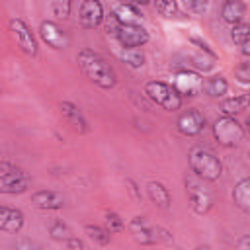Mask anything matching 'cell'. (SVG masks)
<instances>
[{"label":"cell","mask_w":250,"mask_h":250,"mask_svg":"<svg viewBox=\"0 0 250 250\" xmlns=\"http://www.w3.org/2000/svg\"><path fill=\"white\" fill-rule=\"evenodd\" d=\"M21 227H23V213L20 209L2 205L0 207V230L8 234H16L21 230Z\"/></svg>","instance_id":"16"},{"label":"cell","mask_w":250,"mask_h":250,"mask_svg":"<svg viewBox=\"0 0 250 250\" xmlns=\"http://www.w3.org/2000/svg\"><path fill=\"white\" fill-rule=\"evenodd\" d=\"M121 4H131V6H143V4H146L148 0H119Z\"/></svg>","instance_id":"34"},{"label":"cell","mask_w":250,"mask_h":250,"mask_svg":"<svg viewBox=\"0 0 250 250\" xmlns=\"http://www.w3.org/2000/svg\"><path fill=\"white\" fill-rule=\"evenodd\" d=\"M154 8L164 18H178L180 16V8H178L176 0H154Z\"/></svg>","instance_id":"26"},{"label":"cell","mask_w":250,"mask_h":250,"mask_svg":"<svg viewBox=\"0 0 250 250\" xmlns=\"http://www.w3.org/2000/svg\"><path fill=\"white\" fill-rule=\"evenodd\" d=\"M123 227H125V223H123V219H121L117 213H113V211L105 213V229H107L111 234L123 230Z\"/></svg>","instance_id":"30"},{"label":"cell","mask_w":250,"mask_h":250,"mask_svg":"<svg viewBox=\"0 0 250 250\" xmlns=\"http://www.w3.org/2000/svg\"><path fill=\"white\" fill-rule=\"evenodd\" d=\"M180 96H195L203 90V78L188 68H182L174 74V84H172Z\"/></svg>","instance_id":"8"},{"label":"cell","mask_w":250,"mask_h":250,"mask_svg":"<svg viewBox=\"0 0 250 250\" xmlns=\"http://www.w3.org/2000/svg\"><path fill=\"white\" fill-rule=\"evenodd\" d=\"M59 109H61L62 119L66 121V125H70L72 131H76L80 135L88 131V121H86L84 113L80 111V107L76 104H72V102H61Z\"/></svg>","instance_id":"14"},{"label":"cell","mask_w":250,"mask_h":250,"mask_svg":"<svg viewBox=\"0 0 250 250\" xmlns=\"http://www.w3.org/2000/svg\"><path fill=\"white\" fill-rule=\"evenodd\" d=\"M246 16V4L242 0H227L221 8V18L223 21L234 25V23H240Z\"/></svg>","instance_id":"18"},{"label":"cell","mask_w":250,"mask_h":250,"mask_svg":"<svg viewBox=\"0 0 250 250\" xmlns=\"http://www.w3.org/2000/svg\"><path fill=\"white\" fill-rule=\"evenodd\" d=\"M182 4H184V8H186L189 14H193V16H203L205 10H207L209 0H182Z\"/></svg>","instance_id":"29"},{"label":"cell","mask_w":250,"mask_h":250,"mask_svg":"<svg viewBox=\"0 0 250 250\" xmlns=\"http://www.w3.org/2000/svg\"><path fill=\"white\" fill-rule=\"evenodd\" d=\"M188 160H189L191 172L197 178H201V180L217 182L223 176V162H221V158L213 150H209L205 146H193L189 150Z\"/></svg>","instance_id":"2"},{"label":"cell","mask_w":250,"mask_h":250,"mask_svg":"<svg viewBox=\"0 0 250 250\" xmlns=\"http://www.w3.org/2000/svg\"><path fill=\"white\" fill-rule=\"evenodd\" d=\"M176 127H178V131H180L182 135H186V137H195V135H199V133L205 129V117H203V113L197 111V109H188V111H184V113L178 117Z\"/></svg>","instance_id":"11"},{"label":"cell","mask_w":250,"mask_h":250,"mask_svg":"<svg viewBox=\"0 0 250 250\" xmlns=\"http://www.w3.org/2000/svg\"><path fill=\"white\" fill-rule=\"evenodd\" d=\"M39 35L53 49H64L68 45V37H66L64 29L51 20H45L39 23Z\"/></svg>","instance_id":"12"},{"label":"cell","mask_w":250,"mask_h":250,"mask_svg":"<svg viewBox=\"0 0 250 250\" xmlns=\"http://www.w3.org/2000/svg\"><path fill=\"white\" fill-rule=\"evenodd\" d=\"M76 62L82 70V74L94 82L98 88L102 90H111L115 84H117V74L113 70V66L94 49H80L78 55H76Z\"/></svg>","instance_id":"1"},{"label":"cell","mask_w":250,"mask_h":250,"mask_svg":"<svg viewBox=\"0 0 250 250\" xmlns=\"http://www.w3.org/2000/svg\"><path fill=\"white\" fill-rule=\"evenodd\" d=\"M248 107H250V94H240V96L229 98L221 104V111L225 115H238Z\"/></svg>","instance_id":"21"},{"label":"cell","mask_w":250,"mask_h":250,"mask_svg":"<svg viewBox=\"0 0 250 250\" xmlns=\"http://www.w3.org/2000/svg\"><path fill=\"white\" fill-rule=\"evenodd\" d=\"M111 16L115 18V21L119 25H131V23H141L143 14L139 12V6H131V4H117L111 12Z\"/></svg>","instance_id":"17"},{"label":"cell","mask_w":250,"mask_h":250,"mask_svg":"<svg viewBox=\"0 0 250 250\" xmlns=\"http://www.w3.org/2000/svg\"><path fill=\"white\" fill-rule=\"evenodd\" d=\"M121 62H125L131 68H141L145 64V53L139 47H121V51L117 53Z\"/></svg>","instance_id":"23"},{"label":"cell","mask_w":250,"mask_h":250,"mask_svg":"<svg viewBox=\"0 0 250 250\" xmlns=\"http://www.w3.org/2000/svg\"><path fill=\"white\" fill-rule=\"evenodd\" d=\"M145 94L160 107H164L166 111H176L182 107V96L178 94V90L162 80H150L145 84Z\"/></svg>","instance_id":"3"},{"label":"cell","mask_w":250,"mask_h":250,"mask_svg":"<svg viewBox=\"0 0 250 250\" xmlns=\"http://www.w3.org/2000/svg\"><path fill=\"white\" fill-rule=\"evenodd\" d=\"M51 10L57 18H68L72 10V0H51Z\"/></svg>","instance_id":"28"},{"label":"cell","mask_w":250,"mask_h":250,"mask_svg":"<svg viewBox=\"0 0 250 250\" xmlns=\"http://www.w3.org/2000/svg\"><path fill=\"white\" fill-rule=\"evenodd\" d=\"M31 205L43 211H57L64 207V197L62 193L53 191V189H39L31 193Z\"/></svg>","instance_id":"15"},{"label":"cell","mask_w":250,"mask_h":250,"mask_svg":"<svg viewBox=\"0 0 250 250\" xmlns=\"http://www.w3.org/2000/svg\"><path fill=\"white\" fill-rule=\"evenodd\" d=\"M203 90L211 98H223L229 92V82L225 80V76L215 74V76H209L207 80H203Z\"/></svg>","instance_id":"22"},{"label":"cell","mask_w":250,"mask_h":250,"mask_svg":"<svg viewBox=\"0 0 250 250\" xmlns=\"http://www.w3.org/2000/svg\"><path fill=\"white\" fill-rule=\"evenodd\" d=\"M230 39L236 43V45H244V43H248L250 41V23H244V21H240V23H234L232 25V29H230Z\"/></svg>","instance_id":"25"},{"label":"cell","mask_w":250,"mask_h":250,"mask_svg":"<svg viewBox=\"0 0 250 250\" xmlns=\"http://www.w3.org/2000/svg\"><path fill=\"white\" fill-rule=\"evenodd\" d=\"M115 37L121 43V47H143L148 41V31L141 23L119 25L115 31Z\"/></svg>","instance_id":"10"},{"label":"cell","mask_w":250,"mask_h":250,"mask_svg":"<svg viewBox=\"0 0 250 250\" xmlns=\"http://www.w3.org/2000/svg\"><path fill=\"white\" fill-rule=\"evenodd\" d=\"M80 25L86 29H96L104 23V6L100 0H82L78 10Z\"/></svg>","instance_id":"9"},{"label":"cell","mask_w":250,"mask_h":250,"mask_svg":"<svg viewBox=\"0 0 250 250\" xmlns=\"http://www.w3.org/2000/svg\"><path fill=\"white\" fill-rule=\"evenodd\" d=\"M129 230L133 234V238L139 242V244H156L158 242V229H154L145 217H135L131 219L129 223Z\"/></svg>","instance_id":"13"},{"label":"cell","mask_w":250,"mask_h":250,"mask_svg":"<svg viewBox=\"0 0 250 250\" xmlns=\"http://www.w3.org/2000/svg\"><path fill=\"white\" fill-rule=\"evenodd\" d=\"M66 246H68V248H80V250H84V248H86V244H84L82 240H78V238H72V236L66 240Z\"/></svg>","instance_id":"32"},{"label":"cell","mask_w":250,"mask_h":250,"mask_svg":"<svg viewBox=\"0 0 250 250\" xmlns=\"http://www.w3.org/2000/svg\"><path fill=\"white\" fill-rule=\"evenodd\" d=\"M49 234L55 238V240H68L70 238V229L62 223V221H53L51 227H49Z\"/></svg>","instance_id":"27"},{"label":"cell","mask_w":250,"mask_h":250,"mask_svg":"<svg viewBox=\"0 0 250 250\" xmlns=\"http://www.w3.org/2000/svg\"><path fill=\"white\" fill-rule=\"evenodd\" d=\"M31 184V178L25 170L6 160L0 162V191L2 193H23Z\"/></svg>","instance_id":"4"},{"label":"cell","mask_w":250,"mask_h":250,"mask_svg":"<svg viewBox=\"0 0 250 250\" xmlns=\"http://www.w3.org/2000/svg\"><path fill=\"white\" fill-rule=\"evenodd\" d=\"M8 27H10V31H12L14 39H16V43H18V47H20L25 55L35 57L39 47H37V39H35L31 27H29L23 20H20V18H12V20L8 21Z\"/></svg>","instance_id":"6"},{"label":"cell","mask_w":250,"mask_h":250,"mask_svg":"<svg viewBox=\"0 0 250 250\" xmlns=\"http://www.w3.org/2000/svg\"><path fill=\"white\" fill-rule=\"evenodd\" d=\"M213 137L223 146H236L244 141V127L234 115H223L213 123Z\"/></svg>","instance_id":"5"},{"label":"cell","mask_w":250,"mask_h":250,"mask_svg":"<svg viewBox=\"0 0 250 250\" xmlns=\"http://www.w3.org/2000/svg\"><path fill=\"white\" fill-rule=\"evenodd\" d=\"M186 189H188V199H189V207L193 209V213L205 215L213 207V195L201 184H197L193 180H188Z\"/></svg>","instance_id":"7"},{"label":"cell","mask_w":250,"mask_h":250,"mask_svg":"<svg viewBox=\"0 0 250 250\" xmlns=\"http://www.w3.org/2000/svg\"><path fill=\"white\" fill-rule=\"evenodd\" d=\"M146 193L150 197V201L160 207V209H170V203H172V195L168 191V188L162 184V182H148L146 184Z\"/></svg>","instance_id":"19"},{"label":"cell","mask_w":250,"mask_h":250,"mask_svg":"<svg viewBox=\"0 0 250 250\" xmlns=\"http://www.w3.org/2000/svg\"><path fill=\"white\" fill-rule=\"evenodd\" d=\"M236 246H238L240 250H250V234H244L242 238H238Z\"/></svg>","instance_id":"33"},{"label":"cell","mask_w":250,"mask_h":250,"mask_svg":"<svg viewBox=\"0 0 250 250\" xmlns=\"http://www.w3.org/2000/svg\"><path fill=\"white\" fill-rule=\"evenodd\" d=\"M234 78L240 82V84H250V59L242 61L236 64L234 68Z\"/></svg>","instance_id":"31"},{"label":"cell","mask_w":250,"mask_h":250,"mask_svg":"<svg viewBox=\"0 0 250 250\" xmlns=\"http://www.w3.org/2000/svg\"><path fill=\"white\" fill-rule=\"evenodd\" d=\"M84 232H86L96 244H100V246H105V244H109V240H111V232H109L107 229H104V227H98V225H86V227H84Z\"/></svg>","instance_id":"24"},{"label":"cell","mask_w":250,"mask_h":250,"mask_svg":"<svg viewBox=\"0 0 250 250\" xmlns=\"http://www.w3.org/2000/svg\"><path fill=\"white\" fill-rule=\"evenodd\" d=\"M232 201L240 211L250 215V178H242L236 182L232 189Z\"/></svg>","instance_id":"20"},{"label":"cell","mask_w":250,"mask_h":250,"mask_svg":"<svg viewBox=\"0 0 250 250\" xmlns=\"http://www.w3.org/2000/svg\"><path fill=\"white\" fill-rule=\"evenodd\" d=\"M242 55H244V57H250V41L242 45Z\"/></svg>","instance_id":"35"}]
</instances>
